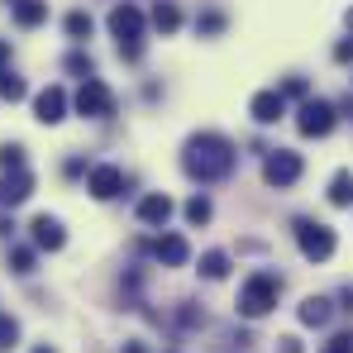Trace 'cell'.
<instances>
[{"label": "cell", "instance_id": "cell-5", "mask_svg": "<svg viewBox=\"0 0 353 353\" xmlns=\"http://www.w3.org/2000/svg\"><path fill=\"white\" fill-rule=\"evenodd\" d=\"M77 115H86V119H105V115H115V91L105 86V81H81V91H77Z\"/></svg>", "mask_w": 353, "mask_h": 353}, {"label": "cell", "instance_id": "cell-12", "mask_svg": "<svg viewBox=\"0 0 353 353\" xmlns=\"http://www.w3.org/2000/svg\"><path fill=\"white\" fill-rule=\"evenodd\" d=\"M248 110H253V119H258V124H277V119L287 115V101H282L277 91H258V96L248 101Z\"/></svg>", "mask_w": 353, "mask_h": 353}, {"label": "cell", "instance_id": "cell-27", "mask_svg": "<svg viewBox=\"0 0 353 353\" xmlns=\"http://www.w3.org/2000/svg\"><path fill=\"white\" fill-rule=\"evenodd\" d=\"M196 29H201V34H220V29H225V14H220V10H205V14H196Z\"/></svg>", "mask_w": 353, "mask_h": 353}, {"label": "cell", "instance_id": "cell-16", "mask_svg": "<svg viewBox=\"0 0 353 353\" xmlns=\"http://www.w3.org/2000/svg\"><path fill=\"white\" fill-rule=\"evenodd\" d=\"M330 315H334V305L325 296H305L301 301V325H315L320 330V325H330Z\"/></svg>", "mask_w": 353, "mask_h": 353}, {"label": "cell", "instance_id": "cell-34", "mask_svg": "<svg viewBox=\"0 0 353 353\" xmlns=\"http://www.w3.org/2000/svg\"><path fill=\"white\" fill-rule=\"evenodd\" d=\"M344 310H353V287H344Z\"/></svg>", "mask_w": 353, "mask_h": 353}, {"label": "cell", "instance_id": "cell-29", "mask_svg": "<svg viewBox=\"0 0 353 353\" xmlns=\"http://www.w3.org/2000/svg\"><path fill=\"white\" fill-rule=\"evenodd\" d=\"M305 91H310V86H305V77H292V81H287V86L277 91V96L287 101V96H305Z\"/></svg>", "mask_w": 353, "mask_h": 353}, {"label": "cell", "instance_id": "cell-6", "mask_svg": "<svg viewBox=\"0 0 353 353\" xmlns=\"http://www.w3.org/2000/svg\"><path fill=\"white\" fill-rule=\"evenodd\" d=\"M334 105H330V101H305V105H301V119H296V129H301V134H305V139H325V134H330V129H334Z\"/></svg>", "mask_w": 353, "mask_h": 353}, {"label": "cell", "instance_id": "cell-31", "mask_svg": "<svg viewBox=\"0 0 353 353\" xmlns=\"http://www.w3.org/2000/svg\"><path fill=\"white\" fill-rule=\"evenodd\" d=\"M277 344H282V353H301V344H296L292 334H287V339H277Z\"/></svg>", "mask_w": 353, "mask_h": 353}, {"label": "cell", "instance_id": "cell-28", "mask_svg": "<svg viewBox=\"0 0 353 353\" xmlns=\"http://www.w3.org/2000/svg\"><path fill=\"white\" fill-rule=\"evenodd\" d=\"M320 353H353V334H334V339H330Z\"/></svg>", "mask_w": 353, "mask_h": 353}, {"label": "cell", "instance_id": "cell-9", "mask_svg": "<svg viewBox=\"0 0 353 353\" xmlns=\"http://www.w3.org/2000/svg\"><path fill=\"white\" fill-rule=\"evenodd\" d=\"M34 115L43 119V124H58L67 115V91L62 86H43L39 96H34Z\"/></svg>", "mask_w": 353, "mask_h": 353}, {"label": "cell", "instance_id": "cell-19", "mask_svg": "<svg viewBox=\"0 0 353 353\" xmlns=\"http://www.w3.org/2000/svg\"><path fill=\"white\" fill-rule=\"evenodd\" d=\"M330 205H353V172H334V181H330Z\"/></svg>", "mask_w": 353, "mask_h": 353}, {"label": "cell", "instance_id": "cell-13", "mask_svg": "<svg viewBox=\"0 0 353 353\" xmlns=\"http://www.w3.org/2000/svg\"><path fill=\"white\" fill-rule=\"evenodd\" d=\"M29 230H34V243H39V248H48V253H58L62 243H67V234H62V225L53 220V215H39Z\"/></svg>", "mask_w": 353, "mask_h": 353}, {"label": "cell", "instance_id": "cell-10", "mask_svg": "<svg viewBox=\"0 0 353 353\" xmlns=\"http://www.w3.org/2000/svg\"><path fill=\"white\" fill-rule=\"evenodd\" d=\"M86 186H91L96 201H115L119 191H124V172L110 168V163H105V168H91V181H86Z\"/></svg>", "mask_w": 353, "mask_h": 353}, {"label": "cell", "instance_id": "cell-20", "mask_svg": "<svg viewBox=\"0 0 353 353\" xmlns=\"http://www.w3.org/2000/svg\"><path fill=\"white\" fill-rule=\"evenodd\" d=\"M62 29H67L77 43H86V39H91V14H86V10H72V14L62 19Z\"/></svg>", "mask_w": 353, "mask_h": 353}, {"label": "cell", "instance_id": "cell-17", "mask_svg": "<svg viewBox=\"0 0 353 353\" xmlns=\"http://www.w3.org/2000/svg\"><path fill=\"white\" fill-rule=\"evenodd\" d=\"M176 24H181V10H176L172 0H158V5H153V29H163V34H176Z\"/></svg>", "mask_w": 353, "mask_h": 353}, {"label": "cell", "instance_id": "cell-24", "mask_svg": "<svg viewBox=\"0 0 353 353\" xmlns=\"http://www.w3.org/2000/svg\"><path fill=\"white\" fill-rule=\"evenodd\" d=\"M67 72H77L81 81H91V72H96V62H91V53H67Z\"/></svg>", "mask_w": 353, "mask_h": 353}, {"label": "cell", "instance_id": "cell-36", "mask_svg": "<svg viewBox=\"0 0 353 353\" xmlns=\"http://www.w3.org/2000/svg\"><path fill=\"white\" fill-rule=\"evenodd\" d=\"M349 29H353V10H349Z\"/></svg>", "mask_w": 353, "mask_h": 353}, {"label": "cell", "instance_id": "cell-4", "mask_svg": "<svg viewBox=\"0 0 353 353\" xmlns=\"http://www.w3.org/2000/svg\"><path fill=\"white\" fill-rule=\"evenodd\" d=\"M296 243H301V253L310 263H325L334 253V230L320 225V220H296Z\"/></svg>", "mask_w": 353, "mask_h": 353}, {"label": "cell", "instance_id": "cell-33", "mask_svg": "<svg viewBox=\"0 0 353 353\" xmlns=\"http://www.w3.org/2000/svg\"><path fill=\"white\" fill-rule=\"evenodd\" d=\"M5 62H10V43L0 39V67H5Z\"/></svg>", "mask_w": 353, "mask_h": 353}, {"label": "cell", "instance_id": "cell-8", "mask_svg": "<svg viewBox=\"0 0 353 353\" xmlns=\"http://www.w3.org/2000/svg\"><path fill=\"white\" fill-rule=\"evenodd\" d=\"M34 196V176L29 172H5L0 176V210H14Z\"/></svg>", "mask_w": 353, "mask_h": 353}, {"label": "cell", "instance_id": "cell-22", "mask_svg": "<svg viewBox=\"0 0 353 353\" xmlns=\"http://www.w3.org/2000/svg\"><path fill=\"white\" fill-rule=\"evenodd\" d=\"M10 268L24 277V272H34V248H24V243H14L10 248Z\"/></svg>", "mask_w": 353, "mask_h": 353}, {"label": "cell", "instance_id": "cell-3", "mask_svg": "<svg viewBox=\"0 0 353 353\" xmlns=\"http://www.w3.org/2000/svg\"><path fill=\"white\" fill-rule=\"evenodd\" d=\"M277 296H282V277L277 272H253L243 282V292H239V315L243 320H258V315H268L277 305Z\"/></svg>", "mask_w": 353, "mask_h": 353}, {"label": "cell", "instance_id": "cell-18", "mask_svg": "<svg viewBox=\"0 0 353 353\" xmlns=\"http://www.w3.org/2000/svg\"><path fill=\"white\" fill-rule=\"evenodd\" d=\"M201 272H205L210 282H220V277H230V253H220V248H210V253L201 258Z\"/></svg>", "mask_w": 353, "mask_h": 353}, {"label": "cell", "instance_id": "cell-30", "mask_svg": "<svg viewBox=\"0 0 353 353\" xmlns=\"http://www.w3.org/2000/svg\"><path fill=\"white\" fill-rule=\"evenodd\" d=\"M334 62H353V39H344V43L334 48Z\"/></svg>", "mask_w": 353, "mask_h": 353}, {"label": "cell", "instance_id": "cell-11", "mask_svg": "<svg viewBox=\"0 0 353 353\" xmlns=\"http://www.w3.org/2000/svg\"><path fill=\"white\" fill-rule=\"evenodd\" d=\"M153 258H158L163 268H181V263L191 258V243H186L181 234H163L158 243H153Z\"/></svg>", "mask_w": 353, "mask_h": 353}, {"label": "cell", "instance_id": "cell-21", "mask_svg": "<svg viewBox=\"0 0 353 353\" xmlns=\"http://www.w3.org/2000/svg\"><path fill=\"white\" fill-rule=\"evenodd\" d=\"M19 344V320L14 315H0V353H10Z\"/></svg>", "mask_w": 353, "mask_h": 353}, {"label": "cell", "instance_id": "cell-15", "mask_svg": "<svg viewBox=\"0 0 353 353\" xmlns=\"http://www.w3.org/2000/svg\"><path fill=\"white\" fill-rule=\"evenodd\" d=\"M48 19V0H14V24L19 29H39Z\"/></svg>", "mask_w": 353, "mask_h": 353}, {"label": "cell", "instance_id": "cell-26", "mask_svg": "<svg viewBox=\"0 0 353 353\" xmlns=\"http://www.w3.org/2000/svg\"><path fill=\"white\" fill-rule=\"evenodd\" d=\"M24 91H29V86H24L14 72H0V96H5V101H19Z\"/></svg>", "mask_w": 353, "mask_h": 353}, {"label": "cell", "instance_id": "cell-32", "mask_svg": "<svg viewBox=\"0 0 353 353\" xmlns=\"http://www.w3.org/2000/svg\"><path fill=\"white\" fill-rule=\"evenodd\" d=\"M10 230H14V220H5V215H0V239H10Z\"/></svg>", "mask_w": 353, "mask_h": 353}, {"label": "cell", "instance_id": "cell-23", "mask_svg": "<svg viewBox=\"0 0 353 353\" xmlns=\"http://www.w3.org/2000/svg\"><path fill=\"white\" fill-rule=\"evenodd\" d=\"M0 168H5V172H24V148H19V143H5V148H0Z\"/></svg>", "mask_w": 353, "mask_h": 353}, {"label": "cell", "instance_id": "cell-35", "mask_svg": "<svg viewBox=\"0 0 353 353\" xmlns=\"http://www.w3.org/2000/svg\"><path fill=\"white\" fill-rule=\"evenodd\" d=\"M34 353H58V349H48V344H39V349H34Z\"/></svg>", "mask_w": 353, "mask_h": 353}, {"label": "cell", "instance_id": "cell-14", "mask_svg": "<svg viewBox=\"0 0 353 353\" xmlns=\"http://www.w3.org/2000/svg\"><path fill=\"white\" fill-rule=\"evenodd\" d=\"M139 220H143V225H168V220H172V201H168L163 191L143 196V201H139Z\"/></svg>", "mask_w": 353, "mask_h": 353}, {"label": "cell", "instance_id": "cell-7", "mask_svg": "<svg viewBox=\"0 0 353 353\" xmlns=\"http://www.w3.org/2000/svg\"><path fill=\"white\" fill-rule=\"evenodd\" d=\"M263 176H268L272 186H292L296 176H301V153H292V148H272L268 163H263Z\"/></svg>", "mask_w": 353, "mask_h": 353}, {"label": "cell", "instance_id": "cell-1", "mask_svg": "<svg viewBox=\"0 0 353 353\" xmlns=\"http://www.w3.org/2000/svg\"><path fill=\"white\" fill-rule=\"evenodd\" d=\"M181 168L196 181H220V176L234 172V143L225 134H196L181 153Z\"/></svg>", "mask_w": 353, "mask_h": 353}, {"label": "cell", "instance_id": "cell-2", "mask_svg": "<svg viewBox=\"0 0 353 353\" xmlns=\"http://www.w3.org/2000/svg\"><path fill=\"white\" fill-rule=\"evenodd\" d=\"M110 34L119 39V58L124 62H139L143 58V10L139 5H115L110 10Z\"/></svg>", "mask_w": 353, "mask_h": 353}, {"label": "cell", "instance_id": "cell-25", "mask_svg": "<svg viewBox=\"0 0 353 353\" xmlns=\"http://www.w3.org/2000/svg\"><path fill=\"white\" fill-rule=\"evenodd\" d=\"M186 220H191V225H205V220H210V201H205V196H191V201H186Z\"/></svg>", "mask_w": 353, "mask_h": 353}]
</instances>
